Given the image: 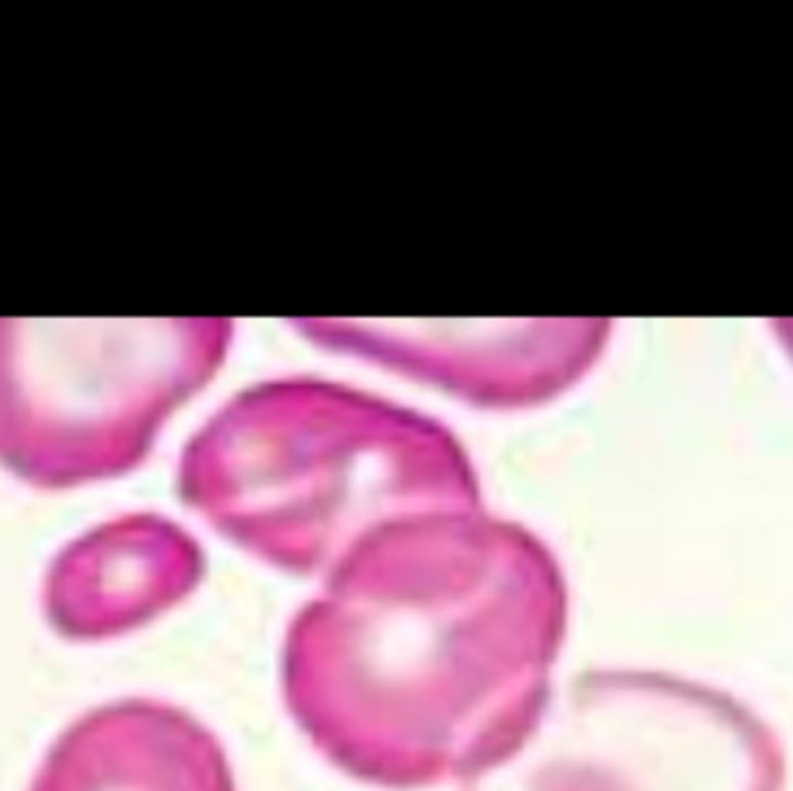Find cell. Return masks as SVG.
Segmentation results:
<instances>
[{
    "mask_svg": "<svg viewBox=\"0 0 793 791\" xmlns=\"http://www.w3.org/2000/svg\"><path fill=\"white\" fill-rule=\"evenodd\" d=\"M566 625L562 564L532 530L483 509L404 518L364 536L293 615L283 703L353 780H462L541 711Z\"/></svg>",
    "mask_w": 793,
    "mask_h": 791,
    "instance_id": "cell-1",
    "label": "cell"
},
{
    "mask_svg": "<svg viewBox=\"0 0 793 791\" xmlns=\"http://www.w3.org/2000/svg\"><path fill=\"white\" fill-rule=\"evenodd\" d=\"M177 487L228 541L295 576H328L397 520L483 509L474 469L442 425L318 381L228 401L186 444Z\"/></svg>",
    "mask_w": 793,
    "mask_h": 791,
    "instance_id": "cell-2",
    "label": "cell"
},
{
    "mask_svg": "<svg viewBox=\"0 0 793 791\" xmlns=\"http://www.w3.org/2000/svg\"><path fill=\"white\" fill-rule=\"evenodd\" d=\"M230 340L202 318H0V467L40 490L130 474Z\"/></svg>",
    "mask_w": 793,
    "mask_h": 791,
    "instance_id": "cell-3",
    "label": "cell"
},
{
    "mask_svg": "<svg viewBox=\"0 0 793 791\" xmlns=\"http://www.w3.org/2000/svg\"><path fill=\"white\" fill-rule=\"evenodd\" d=\"M460 791H673V699L652 678L587 673L550 692Z\"/></svg>",
    "mask_w": 793,
    "mask_h": 791,
    "instance_id": "cell-4",
    "label": "cell"
},
{
    "mask_svg": "<svg viewBox=\"0 0 793 791\" xmlns=\"http://www.w3.org/2000/svg\"><path fill=\"white\" fill-rule=\"evenodd\" d=\"M320 346L350 350L471 401L520 407L576 381L603 346V323H299Z\"/></svg>",
    "mask_w": 793,
    "mask_h": 791,
    "instance_id": "cell-5",
    "label": "cell"
},
{
    "mask_svg": "<svg viewBox=\"0 0 793 791\" xmlns=\"http://www.w3.org/2000/svg\"><path fill=\"white\" fill-rule=\"evenodd\" d=\"M205 574L193 534L161 513H128L59 550L44 574L42 611L65 641L103 643L172 611Z\"/></svg>",
    "mask_w": 793,
    "mask_h": 791,
    "instance_id": "cell-6",
    "label": "cell"
},
{
    "mask_svg": "<svg viewBox=\"0 0 793 791\" xmlns=\"http://www.w3.org/2000/svg\"><path fill=\"white\" fill-rule=\"evenodd\" d=\"M30 791H238L216 733L179 705L121 699L84 713L49 748Z\"/></svg>",
    "mask_w": 793,
    "mask_h": 791,
    "instance_id": "cell-7",
    "label": "cell"
},
{
    "mask_svg": "<svg viewBox=\"0 0 793 791\" xmlns=\"http://www.w3.org/2000/svg\"><path fill=\"white\" fill-rule=\"evenodd\" d=\"M793 326V323H791ZM784 340L791 344V348H793V334H784Z\"/></svg>",
    "mask_w": 793,
    "mask_h": 791,
    "instance_id": "cell-8",
    "label": "cell"
}]
</instances>
